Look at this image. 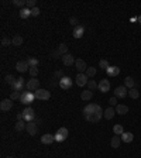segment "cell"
Segmentation results:
<instances>
[{
  "mask_svg": "<svg viewBox=\"0 0 141 158\" xmlns=\"http://www.w3.org/2000/svg\"><path fill=\"white\" fill-rule=\"evenodd\" d=\"M21 93H23V92L13 90V92H11V95H10V99H11V100H17V99H20V97H21Z\"/></svg>",
  "mask_w": 141,
  "mask_h": 158,
  "instance_id": "d590c367",
  "label": "cell"
},
{
  "mask_svg": "<svg viewBox=\"0 0 141 158\" xmlns=\"http://www.w3.org/2000/svg\"><path fill=\"white\" fill-rule=\"evenodd\" d=\"M25 130H27V133L30 135H35L38 133V126H37V123H34V121H28L27 126H25Z\"/></svg>",
  "mask_w": 141,
  "mask_h": 158,
  "instance_id": "ba28073f",
  "label": "cell"
},
{
  "mask_svg": "<svg viewBox=\"0 0 141 158\" xmlns=\"http://www.w3.org/2000/svg\"><path fill=\"white\" fill-rule=\"evenodd\" d=\"M106 72H107L109 76H117L118 73H120V68L118 66H109L106 69Z\"/></svg>",
  "mask_w": 141,
  "mask_h": 158,
  "instance_id": "7402d4cb",
  "label": "cell"
},
{
  "mask_svg": "<svg viewBox=\"0 0 141 158\" xmlns=\"http://www.w3.org/2000/svg\"><path fill=\"white\" fill-rule=\"evenodd\" d=\"M35 4H37V0H27V1H25V6H27L28 8H34V7H37Z\"/></svg>",
  "mask_w": 141,
  "mask_h": 158,
  "instance_id": "f35d334b",
  "label": "cell"
},
{
  "mask_svg": "<svg viewBox=\"0 0 141 158\" xmlns=\"http://www.w3.org/2000/svg\"><path fill=\"white\" fill-rule=\"evenodd\" d=\"M35 111L32 107H25L23 110V116H24V121L25 123H28V121H34V118H35V114H34Z\"/></svg>",
  "mask_w": 141,
  "mask_h": 158,
  "instance_id": "277c9868",
  "label": "cell"
},
{
  "mask_svg": "<svg viewBox=\"0 0 141 158\" xmlns=\"http://www.w3.org/2000/svg\"><path fill=\"white\" fill-rule=\"evenodd\" d=\"M92 97H93V92H92V90H89V89H87V90H83V92L80 93V99H82V100H85V102L90 100Z\"/></svg>",
  "mask_w": 141,
  "mask_h": 158,
  "instance_id": "44dd1931",
  "label": "cell"
},
{
  "mask_svg": "<svg viewBox=\"0 0 141 158\" xmlns=\"http://www.w3.org/2000/svg\"><path fill=\"white\" fill-rule=\"evenodd\" d=\"M11 41H13V45L20 47V45L23 44V37H21V35H14V37L11 38Z\"/></svg>",
  "mask_w": 141,
  "mask_h": 158,
  "instance_id": "f1b7e54d",
  "label": "cell"
},
{
  "mask_svg": "<svg viewBox=\"0 0 141 158\" xmlns=\"http://www.w3.org/2000/svg\"><path fill=\"white\" fill-rule=\"evenodd\" d=\"M7 158H13V157H7Z\"/></svg>",
  "mask_w": 141,
  "mask_h": 158,
  "instance_id": "c3c4849f",
  "label": "cell"
},
{
  "mask_svg": "<svg viewBox=\"0 0 141 158\" xmlns=\"http://www.w3.org/2000/svg\"><path fill=\"white\" fill-rule=\"evenodd\" d=\"M62 62L65 66H70V65H75V58H73V55L72 54H66V55L62 56Z\"/></svg>",
  "mask_w": 141,
  "mask_h": 158,
  "instance_id": "9a60e30c",
  "label": "cell"
},
{
  "mask_svg": "<svg viewBox=\"0 0 141 158\" xmlns=\"http://www.w3.org/2000/svg\"><path fill=\"white\" fill-rule=\"evenodd\" d=\"M99 90L103 92V93H106V92L110 90V82L107 79H102V80L99 82Z\"/></svg>",
  "mask_w": 141,
  "mask_h": 158,
  "instance_id": "5bb4252c",
  "label": "cell"
},
{
  "mask_svg": "<svg viewBox=\"0 0 141 158\" xmlns=\"http://www.w3.org/2000/svg\"><path fill=\"white\" fill-rule=\"evenodd\" d=\"M56 51L61 54V56L66 55V54H68V45H66V44H59L58 48H56Z\"/></svg>",
  "mask_w": 141,
  "mask_h": 158,
  "instance_id": "4316f807",
  "label": "cell"
},
{
  "mask_svg": "<svg viewBox=\"0 0 141 158\" xmlns=\"http://www.w3.org/2000/svg\"><path fill=\"white\" fill-rule=\"evenodd\" d=\"M59 87L61 89H63V90H68V89H70L72 87V79L69 78V76H63L61 80H59Z\"/></svg>",
  "mask_w": 141,
  "mask_h": 158,
  "instance_id": "52a82bcc",
  "label": "cell"
},
{
  "mask_svg": "<svg viewBox=\"0 0 141 158\" xmlns=\"http://www.w3.org/2000/svg\"><path fill=\"white\" fill-rule=\"evenodd\" d=\"M113 133H114L116 135H121L123 133H124V128H123L121 124H116V126L113 127Z\"/></svg>",
  "mask_w": 141,
  "mask_h": 158,
  "instance_id": "4dcf8cb0",
  "label": "cell"
},
{
  "mask_svg": "<svg viewBox=\"0 0 141 158\" xmlns=\"http://www.w3.org/2000/svg\"><path fill=\"white\" fill-rule=\"evenodd\" d=\"M87 75L86 73H78L76 75V85L78 86H85V85H87Z\"/></svg>",
  "mask_w": 141,
  "mask_h": 158,
  "instance_id": "4fadbf2b",
  "label": "cell"
},
{
  "mask_svg": "<svg viewBox=\"0 0 141 158\" xmlns=\"http://www.w3.org/2000/svg\"><path fill=\"white\" fill-rule=\"evenodd\" d=\"M114 114H116V109H113V107H107L106 110H104V113H103V117L107 118V120H111V118L114 117Z\"/></svg>",
  "mask_w": 141,
  "mask_h": 158,
  "instance_id": "e0dca14e",
  "label": "cell"
},
{
  "mask_svg": "<svg viewBox=\"0 0 141 158\" xmlns=\"http://www.w3.org/2000/svg\"><path fill=\"white\" fill-rule=\"evenodd\" d=\"M110 65L109 62L106 61V59H100V62H99V68H102V69H107Z\"/></svg>",
  "mask_w": 141,
  "mask_h": 158,
  "instance_id": "ab89813d",
  "label": "cell"
},
{
  "mask_svg": "<svg viewBox=\"0 0 141 158\" xmlns=\"http://www.w3.org/2000/svg\"><path fill=\"white\" fill-rule=\"evenodd\" d=\"M25 87H27V90H30V92H35V90L39 89V80L35 78H31L27 83H25Z\"/></svg>",
  "mask_w": 141,
  "mask_h": 158,
  "instance_id": "5b68a950",
  "label": "cell"
},
{
  "mask_svg": "<svg viewBox=\"0 0 141 158\" xmlns=\"http://www.w3.org/2000/svg\"><path fill=\"white\" fill-rule=\"evenodd\" d=\"M11 107H13V100H11V99H3V100L0 102V109L3 111L11 110Z\"/></svg>",
  "mask_w": 141,
  "mask_h": 158,
  "instance_id": "30bf717a",
  "label": "cell"
},
{
  "mask_svg": "<svg viewBox=\"0 0 141 158\" xmlns=\"http://www.w3.org/2000/svg\"><path fill=\"white\" fill-rule=\"evenodd\" d=\"M31 16V8H28V7H24V8H20V17L21 18H28V17Z\"/></svg>",
  "mask_w": 141,
  "mask_h": 158,
  "instance_id": "cb8c5ba5",
  "label": "cell"
},
{
  "mask_svg": "<svg viewBox=\"0 0 141 158\" xmlns=\"http://www.w3.org/2000/svg\"><path fill=\"white\" fill-rule=\"evenodd\" d=\"M16 69L18 72H27V71H30V65H28V62L27 61H18V62L16 63Z\"/></svg>",
  "mask_w": 141,
  "mask_h": 158,
  "instance_id": "7c38bea8",
  "label": "cell"
},
{
  "mask_svg": "<svg viewBox=\"0 0 141 158\" xmlns=\"http://www.w3.org/2000/svg\"><path fill=\"white\" fill-rule=\"evenodd\" d=\"M30 75H31V78H35L37 75H38V66H31L30 68Z\"/></svg>",
  "mask_w": 141,
  "mask_h": 158,
  "instance_id": "74e56055",
  "label": "cell"
},
{
  "mask_svg": "<svg viewBox=\"0 0 141 158\" xmlns=\"http://www.w3.org/2000/svg\"><path fill=\"white\" fill-rule=\"evenodd\" d=\"M27 62H28V65H30V68H31V66H38L39 61L37 59V58H34V56H30V58L27 59Z\"/></svg>",
  "mask_w": 141,
  "mask_h": 158,
  "instance_id": "1f68e13d",
  "label": "cell"
},
{
  "mask_svg": "<svg viewBox=\"0 0 141 158\" xmlns=\"http://www.w3.org/2000/svg\"><path fill=\"white\" fill-rule=\"evenodd\" d=\"M128 95V89L125 86H117L116 89H114V96L116 97H125V96Z\"/></svg>",
  "mask_w": 141,
  "mask_h": 158,
  "instance_id": "9c48e42d",
  "label": "cell"
},
{
  "mask_svg": "<svg viewBox=\"0 0 141 158\" xmlns=\"http://www.w3.org/2000/svg\"><path fill=\"white\" fill-rule=\"evenodd\" d=\"M73 37L75 38H82L83 37V34H85V27L83 25H76L75 28H73Z\"/></svg>",
  "mask_w": 141,
  "mask_h": 158,
  "instance_id": "2e32d148",
  "label": "cell"
},
{
  "mask_svg": "<svg viewBox=\"0 0 141 158\" xmlns=\"http://www.w3.org/2000/svg\"><path fill=\"white\" fill-rule=\"evenodd\" d=\"M4 79H6V83H8V85H11V86L14 85V82L17 80V78L14 76V75H7V76H6Z\"/></svg>",
  "mask_w": 141,
  "mask_h": 158,
  "instance_id": "e575fe53",
  "label": "cell"
},
{
  "mask_svg": "<svg viewBox=\"0 0 141 158\" xmlns=\"http://www.w3.org/2000/svg\"><path fill=\"white\" fill-rule=\"evenodd\" d=\"M85 73L87 75V78H93L94 75H96V68H94V66H89Z\"/></svg>",
  "mask_w": 141,
  "mask_h": 158,
  "instance_id": "d6a6232c",
  "label": "cell"
},
{
  "mask_svg": "<svg viewBox=\"0 0 141 158\" xmlns=\"http://www.w3.org/2000/svg\"><path fill=\"white\" fill-rule=\"evenodd\" d=\"M128 96H130L131 99H138V97H140V92H138L135 87H133V89H128Z\"/></svg>",
  "mask_w": 141,
  "mask_h": 158,
  "instance_id": "f546056e",
  "label": "cell"
},
{
  "mask_svg": "<svg viewBox=\"0 0 141 158\" xmlns=\"http://www.w3.org/2000/svg\"><path fill=\"white\" fill-rule=\"evenodd\" d=\"M137 21H138V24H141V16L137 17Z\"/></svg>",
  "mask_w": 141,
  "mask_h": 158,
  "instance_id": "7dc6e473",
  "label": "cell"
},
{
  "mask_svg": "<svg viewBox=\"0 0 141 158\" xmlns=\"http://www.w3.org/2000/svg\"><path fill=\"white\" fill-rule=\"evenodd\" d=\"M69 134V131H68V128H65V127H59L58 128V131L55 133V141L58 142H62L66 140V137Z\"/></svg>",
  "mask_w": 141,
  "mask_h": 158,
  "instance_id": "3957f363",
  "label": "cell"
},
{
  "mask_svg": "<svg viewBox=\"0 0 141 158\" xmlns=\"http://www.w3.org/2000/svg\"><path fill=\"white\" fill-rule=\"evenodd\" d=\"M134 85H135V82H134V79L131 78V76H127V78L124 79V86L127 87V89H133Z\"/></svg>",
  "mask_w": 141,
  "mask_h": 158,
  "instance_id": "484cf974",
  "label": "cell"
},
{
  "mask_svg": "<svg viewBox=\"0 0 141 158\" xmlns=\"http://www.w3.org/2000/svg\"><path fill=\"white\" fill-rule=\"evenodd\" d=\"M51 56H52L54 59H56V58H59V56H61V54H59V52L55 49V51H52V52H51ZM61 58H62V56H61Z\"/></svg>",
  "mask_w": 141,
  "mask_h": 158,
  "instance_id": "f6af8a7d",
  "label": "cell"
},
{
  "mask_svg": "<svg viewBox=\"0 0 141 158\" xmlns=\"http://www.w3.org/2000/svg\"><path fill=\"white\" fill-rule=\"evenodd\" d=\"M75 66H76V69L79 71V73H85V72H86V69H87L86 62H85L83 59H80V58L75 61Z\"/></svg>",
  "mask_w": 141,
  "mask_h": 158,
  "instance_id": "8fae6325",
  "label": "cell"
},
{
  "mask_svg": "<svg viewBox=\"0 0 141 158\" xmlns=\"http://www.w3.org/2000/svg\"><path fill=\"white\" fill-rule=\"evenodd\" d=\"M25 126H27V123H25L24 120H18L14 127H16L17 131H23V130H25Z\"/></svg>",
  "mask_w": 141,
  "mask_h": 158,
  "instance_id": "83f0119b",
  "label": "cell"
},
{
  "mask_svg": "<svg viewBox=\"0 0 141 158\" xmlns=\"http://www.w3.org/2000/svg\"><path fill=\"white\" fill-rule=\"evenodd\" d=\"M99 87V83H96L93 79H90L89 82H87V89L89 90H94V89H97Z\"/></svg>",
  "mask_w": 141,
  "mask_h": 158,
  "instance_id": "836d02e7",
  "label": "cell"
},
{
  "mask_svg": "<svg viewBox=\"0 0 141 158\" xmlns=\"http://www.w3.org/2000/svg\"><path fill=\"white\" fill-rule=\"evenodd\" d=\"M103 113L104 111L102 110V107L96 103H89L87 106L83 107V117L90 123H97L103 117Z\"/></svg>",
  "mask_w": 141,
  "mask_h": 158,
  "instance_id": "6da1fadb",
  "label": "cell"
},
{
  "mask_svg": "<svg viewBox=\"0 0 141 158\" xmlns=\"http://www.w3.org/2000/svg\"><path fill=\"white\" fill-rule=\"evenodd\" d=\"M31 16H32V17H37V16H39V8H38V7H34V8H31Z\"/></svg>",
  "mask_w": 141,
  "mask_h": 158,
  "instance_id": "7bdbcfd3",
  "label": "cell"
},
{
  "mask_svg": "<svg viewBox=\"0 0 141 158\" xmlns=\"http://www.w3.org/2000/svg\"><path fill=\"white\" fill-rule=\"evenodd\" d=\"M34 99H37L35 97V93L34 92H30V90H25L21 93V97H20V100L23 104H31L34 102Z\"/></svg>",
  "mask_w": 141,
  "mask_h": 158,
  "instance_id": "7a4b0ae2",
  "label": "cell"
},
{
  "mask_svg": "<svg viewBox=\"0 0 141 158\" xmlns=\"http://www.w3.org/2000/svg\"><path fill=\"white\" fill-rule=\"evenodd\" d=\"M11 87H13V90H18L20 92L24 87V78H17V80L14 82V85Z\"/></svg>",
  "mask_w": 141,
  "mask_h": 158,
  "instance_id": "ffe728a7",
  "label": "cell"
},
{
  "mask_svg": "<svg viewBox=\"0 0 141 158\" xmlns=\"http://www.w3.org/2000/svg\"><path fill=\"white\" fill-rule=\"evenodd\" d=\"M55 141V135H52V134H44L42 137H41V142L42 144H52V142Z\"/></svg>",
  "mask_w": 141,
  "mask_h": 158,
  "instance_id": "ac0fdd59",
  "label": "cell"
},
{
  "mask_svg": "<svg viewBox=\"0 0 141 158\" xmlns=\"http://www.w3.org/2000/svg\"><path fill=\"white\" fill-rule=\"evenodd\" d=\"M63 76H65V75H63L62 71H56V72L54 73V79H59V80H61Z\"/></svg>",
  "mask_w": 141,
  "mask_h": 158,
  "instance_id": "b9f144b4",
  "label": "cell"
},
{
  "mask_svg": "<svg viewBox=\"0 0 141 158\" xmlns=\"http://www.w3.org/2000/svg\"><path fill=\"white\" fill-rule=\"evenodd\" d=\"M69 23L72 24L73 27H76V25H79V24H78V20H76L75 17H70V18H69Z\"/></svg>",
  "mask_w": 141,
  "mask_h": 158,
  "instance_id": "bcb514c9",
  "label": "cell"
},
{
  "mask_svg": "<svg viewBox=\"0 0 141 158\" xmlns=\"http://www.w3.org/2000/svg\"><path fill=\"white\" fill-rule=\"evenodd\" d=\"M109 103H110V106H117V104H118V103H117V97H116V96H114V97H110Z\"/></svg>",
  "mask_w": 141,
  "mask_h": 158,
  "instance_id": "ee69618b",
  "label": "cell"
},
{
  "mask_svg": "<svg viewBox=\"0 0 141 158\" xmlns=\"http://www.w3.org/2000/svg\"><path fill=\"white\" fill-rule=\"evenodd\" d=\"M134 138L133 133H127V131H124L123 134H121V141L123 142H131Z\"/></svg>",
  "mask_w": 141,
  "mask_h": 158,
  "instance_id": "d4e9b609",
  "label": "cell"
},
{
  "mask_svg": "<svg viewBox=\"0 0 141 158\" xmlns=\"http://www.w3.org/2000/svg\"><path fill=\"white\" fill-rule=\"evenodd\" d=\"M120 144H121V137H120V135H113L111 140H110V145H111L113 148H118Z\"/></svg>",
  "mask_w": 141,
  "mask_h": 158,
  "instance_id": "d6986e66",
  "label": "cell"
},
{
  "mask_svg": "<svg viewBox=\"0 0 141 158\" xmlns=\"http://www.w3.org/2000/svg\"><path fill=\"white\" fill-rule=\"evenodd\" d=\"M116 113H117V114H121V116H123V114H127V113H128V107H127L125 104H117V106H116Z\"/></svg>",
  "mask_w": 141,
  "mask_h": 158,
  "instance_id": "603a6c76",
  "label": "cell"
},
{
  "mask_svg": "<svg viewBox=\"0 0 141 158\" xmlns=\"http://www.w3.org/2000/svg\"><path fill=\"white\" fill-rule=\"evenodd\" d=\"M34 93H35V97H37L38 100H48V99L51 97L49 90H45V89H38V90H35Z\"/></svg>",
  "mask_w": 141,
  "mask_h": 158,
  "instance_id": "8992f818",
  "label": "cell"
},
{
  "mask_svg": "<svg viewBox=\"0 0 141 158\" xmlns=\"http://www.w3.org/2000/svg\"><path fill=\"white\" fill-rule=\"evenodd\" d=\"M13 4L17 6V7L24 8V6H25V1H24V0H13Z\"/></svg>",
  "mask_w": 141,
  "mask_h": 158,
  "instance_id": "60d3db41",
  "label": "cell"
},
{
  "mask_svg": "<svg viewBox=\"0 0 141 158\" xmlns=\"http://www.w3.org/2000/svg\"><path fill=\"white\" fill-rule=\"evenodd\" d=\"M10 44H13V41L8 38V37H6V35L1 37V45H3V47H7V45H10Z\"/></svg>",
  "mask_w": 141,
  "mask_h": 158,
  "instance_id": "8d00e7d4",
  "label": "cell"
}]
</instances>
